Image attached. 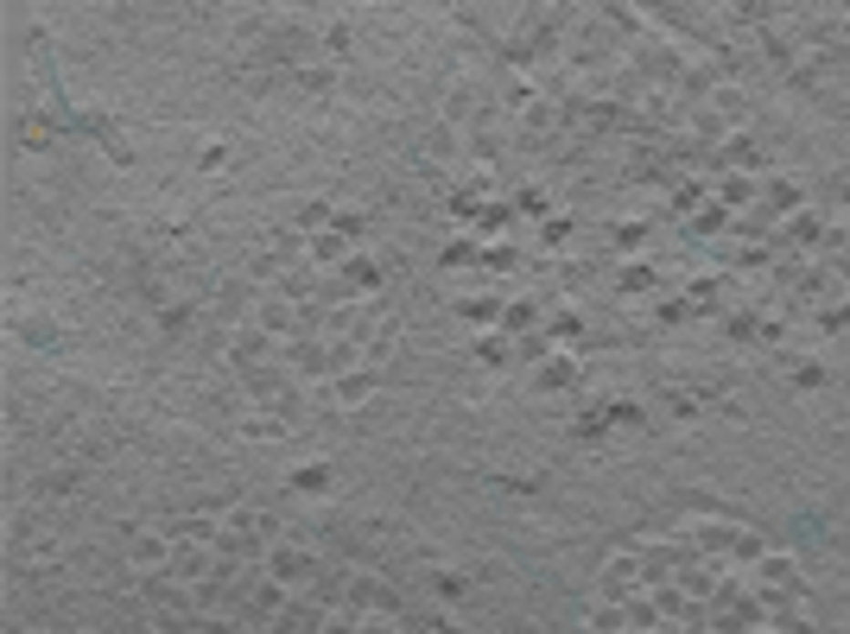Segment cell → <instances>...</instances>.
I'll use <instances>...</instances> for the list:
<instances>
[{
	"label": "cell",
	"mask_w": 850,
	"mask_h": 634,
	"mask_svg": "<svg viewBox=\"0 0 850 634\" xmlns=\"http://www.w3.org/2000/svg\"><path fill=\"white\" fill-rule=\"evenodd\" d=\"M590 629H596V634H616V629H628L622 603H596V609H590Z\"/></svg>",
	"instance_id": "f1b7e54d"
},
{
	"label": "cell",
	"mask_w": 850,
	"mask_h": 634,
	"mask_svg": "<svg viewBox=\"0 0 850 634\" xmlns=\"http://www.w3.org/2000/svg\"><path fill=\"white\" fill-rule=\"evenodd\" d=\"M692 311H699V305H692L686 292H673V298H660V311H654V317H660L667 330H679V324H692Z\"/></svg>",
	"instance_id": "7402d4cb"
},
{
	"label": "cell",
	"mask_w": 850,
	"mask_h": 634,
	"mask_svg": "<svg viewBox=\"0 0 850 634\" xmlns=\"http://www.w3.org/2000/svg\"><path fill=\"white\" fill-rule=\"evenodd\" d=\"M470 229H476V235H508V210H502V203H476Z\"/></svg>",
	"instance_id": "44dd1931"
},
{
	"label": "cell",
	"mask_w": 850,
	"mask_h": 634,
	"mask_svg": "<svg viewBox=\"0 0 850 634\" xmlns=\"http://www.w3.org/2000/svg\"><path fill=\"white\" fill-rule=\"evenodd\" d=\"M349 260V235H337V229H317V235H305V266H317V273H337Z\"/></svg>",
	"instance_id": "52a82bcc"
},
{
	"label": "cell",
	"mask_w": 850,
	"mask_h": 634,
	"mask_svg": "<svg viewBox=\"0 0 850 634\" xmlns=\"http://www.w3.org/2000/svg\"><path fill=\"white\" fill-rule=\"evenodd\" d=\"M546 337H553V343H577V337H584V311H559Z\"/></svg>",
	"instance_id": "1f68e13d"
},
{
	"label": "cell",
	"mask_w": 850,
	"mask_h": 634,
	"mask_svg": "<svg viewBox=\"0 0 850 634\" xmlns=\"http://www.w3.org/2000/svg\"><path fill=\"white\" fill-rule=\"evenodd\" d=\"M368 393H375V369H343V375H330V400H337L343 412H356Z\"/></svg>",
	"instance_id": "30bf717a"
},
{
	"label": "cell",
	"mask_w": 850,
	"mask_h": 634,
	"mask_svg": "<svg viewBox=\"0 0 850 634\" xmlns=\"http://www.w3.org/2000/svg\"><path fill=\"white\" fill-rule=\"evenodd\" d=\"M838 266H793V273H781V279H793V305L800 311H825V305H838V279H832Z\"/></svg>",
	"instance_id": "7a4b0ae2"
},
{
	"label": "cell",
	"mask_w": 850,
	"mask_h": 634,
	"mask_svg": "<svg viewBox=\"0 0 850 634\" xmlns=\"http://www.w3.org/2000/svg\"><path fill=\"white\" fill-rule=\"evenodd\" d=\"M762 552H768V546H762V539H755V533H742V526H736V533H730V558H736V565H755V558H762Z\"/></svg>",
	"instance_id": "83f0119b"
},
{
	"label": "cell",
	"mask_w": 850,
	"mask_h": 634,
	"mask_svg": "<svg viewBox=\"0 0 850 634\" xmlns=\"http://www.w3.org/2000/svg\"><path fill=\"white\" fill-rule=\"evenodd\" d=\"M717 292H723V279H717V273H692V286H686V298H692V305H717Z\"/></svg>",
	"instance_id": "4dcf8cb0"
},
{
	"label": "cell",
	"mask_w": 850,
	"mask_h": 634,
	"mask_svg": "<svg viewBox=\"0 0 850 634\" xmlns=\"http://www.w3.org/2000/svg\"><path fill=\"white\" fill-rule=\"evenodd\" d=\"M540 242H546V248H565V242H571V216H546V223H540Z\"/></svg>",
	"instance_id": "d590c367"
},
{
	"label": "cell",
	"mask_w": 850,
	"mask_h": 634,
	"mask_svg": "<svg viewBox=\"0 0 850 634\" xmlns=\"http://www.w3.org/2000/svg\"><path fill=\"white\" fill-rule=\"evenodd\" d=\"M292 489H298V495H324V489H330V470H324V463H305V470H292Z\"/></svg>",
	"instance_id": "4316f807"
},
{
	"label": "cell",
	"mask_w": 850,
	"mask_h": 634,
	"mask_svg": "<svg viewBox=\"0 0 850 634\" xmlns=\"http://www.w3.org/2000/svg\"><path fill=\"white\" fill-rule=\"evenodd\" d=\"M292 77H298V89H311V96H330V83H337V70H330V64H324V70H317V64H298Z\"/></svg>",
	"instance_id": "484cf974"
},
{
	"label": "cell",
	"mask_w": 850,
	"mask_h": 634,
	"mask_svg": "<svg viewBox=\"0 0 850 634\" xmlns=\"http://www.w3.org/2000/svg\"><path fill=\"white\" fill-rule=\"evenodd\" d=\"M559 127H565V109H559L553 96H534V102H527V109L514 115V133H521L527 146H546V140H553Z\"/></svg>",
	"instance_id": "3957f363"
},
{
	"label": "cell",
	"mask_w": 850,
	"mask_h": 634,
	"mask_svg": "<svg viewBox=\"0 0 850 634\" xmlns=\"http://www.w3.org/2000/svg\"><path fill=\"white\" fill-rule=\"evenodd\" d=\"M476 362H482V369H502V362H508V337H502V330H482V337H476Z\"/></svg>",
	"instance_id": "603a6c76"
},
{
	"label": "cell",
	"mask_w": 850,
	"mask_h": 634,
	"mask_svg": "<svg viewBox=\"0 0 850 634\" xmlns=\"http://www.w3.org/2000/svg\"><path fill=\"white\" fill-rule=\"evenodd\" d=\"M603 419H609V425H622V431H641V425H648V412H641V400H628V393H616V400H603Z\"/></svg>",
	"instance_id": "4fadbf2b"
},
{
	"label": "cell",
	"mask_w": 850,
	"mask_h": 634,
	"mask_svg": "<svg viewBox=\"0 0 850 634\" xmlns=\"http://www.w3.org/2000/svg\"><path fill=\"white\" fill-rule=\"evenodd\" d=\"M635 590H641V558H635V552H616V558L603 565V577H596V597H603V603H628Z\"/></svg>",
	"instance_id": "277c9868"
},
{
	"label": "cell",
	"mask_w": 850,
	"mask_h": 634,
	"mask_svg": "<svg viewBox=\"0 0 850 634\" xmlns=\"http://www.w3.org/2000/svg\"><path fill=\"white\" fill-rule=\"evenodd\" d=\"M19 146H32V152L51 146V121H45V115H26V121H19Z\"/></svg>",
	"instance_id": "f546056e"
},
{
	"label": "cell",
	"mask_w": 850,
	"mask_h": 634,
	"mask_svg": "<svg viewBox=\"0 0 850 634\" xmlns=\"http://www.w3.org/2000/svg\"><path fill=\"white\" fill-rule=\"evenodd\" d=\"M654 286H660V273H654L648 260H628V266L616 273V292H622V298H628V292H654Z\"/></svg>",
	"instance_id": "9a60e30c"
},
{
	"label": "cell",
	"mask_w": 850,
	"mask_h": 634,
	"mask_svg": "<svg viewBox=\"0 0 850 634\" xmlns=\"http://www.w3.org/2000/svg\"><path fill=\"white\" fill-rule=\"evenodd\" d=\"M248 324H261L267 337H298V305L285 298V292H267V298H254V311H248Z\"/></svg>",
	"instance_id": "5b68a950"
},
{
	"label": "cell",
	"mask_w": 850,
	"mask_h": 634,
	"mask_svg": "<svg viewBox=\"0 0 850 634\" xmlns=\"http://www.w3.org/2000/svg\"><path fill=\"white\" fill-rule=\"evenodd\" d=\"M577 362L571 356H546V369H540V387H553V393H565V387H577Z\"/></svg>",
	"instance_id": "2e32d148"
},
{
	"label": "cell",
	"mask_w": 850,
	"mask_h": 634,
	"mask_svg": "<svg viewBox=\"0 0 850 634\" xmlns=\"http://www.w3.org/2000/svg\"><path fill=\"white\" fill-rule=\"evenodd\" d=\"M755 343L781 349V343H787V317H762V324H755Z\"/></svg>",
	"instance_id": "8d00e7d4"
},
{
	"label": "cell",
	"mask_w": 850,
	"mask_h": 634,
	"mask_svg": "<svg viewBox=\"0 0 850 634\" xmlns=\"http://www.w3.org/2000/svg\"><path fill=\"white\" fill-rule=\"evenodd\" d=\"M203 178H229V146H203Z\"/></svg>",
	"instance_id": "74e56055"
},
{
	"label": "cell",
	"mask_w": 850,
	"mask_h": 634,
	"mask_svg": "<svg viewBox=\"0 0 850 634\" xmlns=\"http://www.w3.org/2000/svg\"><path fill=\"white\" fill-rule=\"evenodd\" d=\"M717 203L723 210H749L755 203V178L749 171H717Z\"/></svg>",
	"instance_id": "8fae6325"
},
{
	"label": "cell",
	"mask_w": 850,
	"mask_h": 634,
	"mask_svg": "<svg viewBox=\"0 0 850 634\" xmlns=\"http://www.w3.org/2000/svg\"><path fill=\"white\" fill-rule=\"evenodd\" d=\"M521 216H546V191H521Z\"/></svg>",
	"instance_id": "7bdbcfd3"
},
{
	"label": "cell",
	"mask_w": 850,
	"mask_h": 634,
	"mask_svg": "<svg viewBox=\"0 0 850 634\" xmlns=\"http://www.w3.org/2000/svg\"><path fill=\"white\" fill-rule=\"evenodd\" d=\"M609 242H616L622 254H635V248H648V229H641V223H616V229H609Z\"/></svg>",
	"instance_id": "836d02e7"
},
{
	"label": "cell",
	"mask_w": 850,
	"mask_h": 634,
	"mask_svg": "<svg viewBox=\"0 0 850 634\" xmlns=\"http://www.w3.org/2000/svg\"><path fill=\"white\" fill-rule=\"evenodd\" d=\"M285 590H292V584H280L274 571H267V577H254V584H248V616H274V622H280L285 603H292Z\"/></svg>",
	"instance_id": "9c48e42d"
},
{
	"label": "cell",
	"mask_w": 850,
	"mask_h": 634,
	"mask_svg": "<svg viewBox=\"0 0 850 634\" xmlns=\"http://www.w3.org/2000/svg\"><path fill=\"white\" fill-rule=\"evenodd\" d=\"M317 565H324V558H317L311 546H292V539H274V546H267V558H261V571H274L280 584H311V577H317Z\"/></svg>",
	"instance_id": "6da1fadb"
},
{
	"label": "cell",
	"mask_w": 850,
	"mask_h": 634,
	"mask_svg": "<svg viewBox=\"0 0 850 634\" xmlns=\"http://www.w3.org/2000/svg\"><path fill=\"white\" fill-rule=\"evenodd\" d=\"M235 431H242L248 444H280V438H285V419H280V406H248Z\"/></svg>",
	"instance_id": "ba28073f"
},
{
	"label": "cell",
	"mask_w": 850,
	"mask_h": 634,
	"mask_svg": "<svg viewBox=\"0 0 850 634\" xmlns=\"http://www.w3.org/2000/svg\"><path fill=\"white\" fill-rule=\"evenodd\" d=\"M622 616H628V629H660V609H654V597H641V590L622 603Z\"/></svg>",
	"instance_id": "cb8c5ba5"
},
{
	"label": "cell",
	"mask_w": 850,
	"mask_h": 634,
	"mask_svg": "<svg viewBox=\"0 0 850 634\" xmlns=\"http://www.w3.org/2000/svg\"><path fill=\"white\" fill-rule=\"evenodd\" d=\"M292 229H298V235H317V229H330V203H324V197H305V203L292 210Z\"/></svg>",
	"instance_id": "5bb4252c"
},
{
	"label": "cell",
	"mask_w": 850,
	"mask_h": 634,
	"mask_svg": "<svg viewBox=\"0 0 850 634\" xmlns=\"http://www.w3.org/2000/svg\"><path fill=\"white\" fill-rule=\"evenodd\" d=\"M800 203H806V191H800L793 178H774V184H768V210H774V216H793Z\"/></svg>",
	"instance_id": "e0dca14e"
},
{
	"label": "cell",
	"mask_w": 850,
	"mask_h": 634,
	"mask_svg": "<svg viewBox=\"0 0 850 634\" xmlns=\"http://www.w3.org/2000/svg\"><path fill=\"white\" fill-rule=\"evenodd\" d=\"M165 558H171V526H140V533H128V565L159 571Z\"/></svg>",
	"instance_id": "8992f818"
},
{
	"label": "cell",
	"mask_w": 850,
	"mask_h": 634,
	"mask_svg": "<svg viewBox=\"0 0 850 634\" xmlns=\"http://www.w3.org/2000/svg\"><path fill=\"white\" fill-rule=\"evenodd\" d=\"M431 584H438V597H451V603L470 590V577H457V571H431Z\"/></svg>",
	"instance_id": "f35d334b"
},
{
	"label": "cell",
	"mask_w": 850,
	"mask_h": 634,
	"mask_svg": "<svg viewBox=\"0 0 850 634\" xmlns=\"http://www.w3.org/2000/svg\"><path fill=\"white\" fill-rule=\"evenodd\" d=\"M495 330H502V337H527V330H540V305H534V298H514V305H502Z\"/></svg>",
	"instance_id": "7c38bea8"
},
{
	"label": "cell",
	"mask_w": 850,
	"mask_h": 634,
	"mask_svg": "<svg viewBox=\"0 0 850 634\" xmlns=\"http://www.w3.org/2000/svg\"><path fill=\"white\" fill-rule=\"evenodd\" d=\"M482 266H489V273H514L521 260H514V248H489V254H482Z\"/></svg>",
	"instance_id": "60d3db41"
},
{
	"label": "cell",
	"mask_w": 850,
	"mask_h": 634,
	"mask_svg": "<svg viewBox=\"0 0 850 634\" xmlns=\"http://www.w3.org/2000/svg\"><path fill=\"white\" fill-rule=\"evenodd\" d=\"M717 317H723V337H730V343H749V337H755V317H749V311H717Z\"/></svg>",
	"instance_id": "d6a6232c"
},
{
	"label": "cell",
	"mask_w": 850,
	"mask_h": 634,
	"mask_svg": "<svg viewBox=\"0 0 850 634\" xmlns=\"http://www.w3.org/2000/svg\"><path fill=\"white\" fill-rule=\"evenodd\" d=\"M470 260H476V242H451L444 248V266H470Z\"/></svg>",
	"instance_id": "b9f144b4"
},
{
	"label": "cell",
	"mask_w": 850,
	"mask_h": 634,
	"mask_svg": "<svg viewBox=\"0 0 850 634\" xmlns=\"http://www.w3.org/2000/svg\"><path fill=\"white\" fill-rule=\"evenodd\" d=\"M723 229H730V210L723 203H699L692 210V235H723Z\"/></svg>",
	"instance_id": "ffe728a7"
},
{
	"label": "cell",
	"mask_w": 850,
	"mask_h": 634,
	"mask_svg": "<svg viewBox=\"0 0 850 634\" xmlns=\"http://www.w3.org/2000/svg\"><path fill=\"white\" fill-rule=\"evenodd\" d=\"M609 431V419H603V406H577L571 412V438H584V444H596Z\"/></svg>",
	"instance_id": "ac0fdd59"
},
{
	"label": "cell",
	"mask_w": 850,
	"mask_h": 634,
	"mask_svg": "<svg viewBox=\"0 0 850 634\" xmlns=\"http://www.w3.org/2000/svg\"><path fill=\"white\" fill-rule=\"evenodd\" d=\"M667 412L686 425V419H699V393H679V387H667Z\"/></svg>",
	"instance_id": "e575fe53"
},
{
	"label": "cell",
	"mask_w": 850,
	"mask_h": 634,
	"mask_svg": "<svg viewBox=\"0 0 850 634\" xmlns=\"http://www.w3.org/2000/svg\"><path fill=\"white\" fill-rule=\"evenodd\" d=\"M787 375H793V387H825V362H813V356H793V362H787Z\"/></svg>",
	"instance_id": "d4e9b609"
},
{
	"label": "cell",
	"mask_w": 850,
	"mask_h": 634,
	"mask_svg": "<svg viewBox=\"0 0 850 634\" xmlns=\"http://www.w3.org/2000/svg\"><path fill=\"white\" fill-rule=\"evenodd\" d=\"M845 305H825V311H819V330H825V337H845Z\"/></svg>",
	"instance_id": "ab89813d"
},
{
	"label": "cell",
	"mask_w": 850,
	"mask_h": 634,
	"mask_svg": "<svg viewBox=\"0 0 850 634\" xmlns=\"http://www.w3.org/2000/svg\"><path fill=\"white\" fill-rule=\"evenodd\" d=\"M457 317H470V324L489 330V324L502 317V298H489V292H482V298H457Z\"/></svg>",
	"instance_id": "d6986e66"
}]
</instances>
